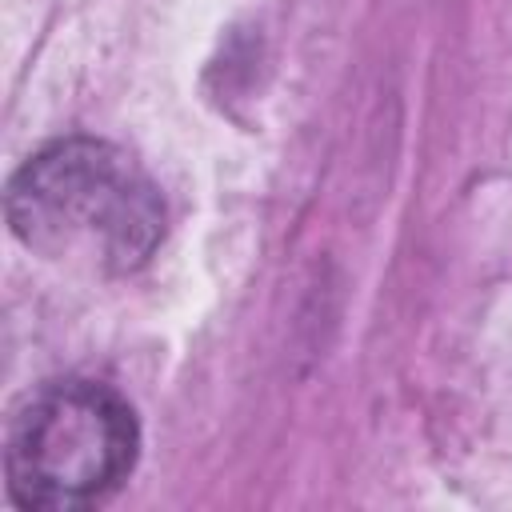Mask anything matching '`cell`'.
Wrapping results in <instances>:
<instances>
[{
  "label": "cell",
  "instance_id": "2",
  "mask_svg": "<svg viewBox=\"0 0 512 512\" xmlns=\"http://www.w3.org/2000/svg\"><path fill=\"white\" fill-rule=\"evenodd\" d=\"M140 424L132 404L100 380H52L32 392L4 436L8 496L20 508H88L136 468Z\"/></svg>",
  "mask_w": 512,
  "mask_h": 512
},
{
  "label": "cell",
  "instance_id": "1",
  "mask_svg": "<svg viewBox=\"0 0 512 512\" xmlns=\"http://www.w3.org/2000/svg\"><path fill=\"white\" fill-rule=\"evenodd\" d=\"M12 236L48 260L124 276L164 236V200L148 172L104 140H56L8 184Z\"/></svg>",
  "mask_w": 512,
  "mask_h": 512
}]
</instances>
